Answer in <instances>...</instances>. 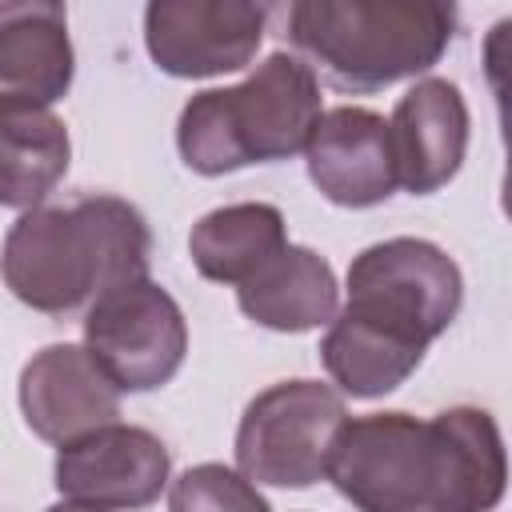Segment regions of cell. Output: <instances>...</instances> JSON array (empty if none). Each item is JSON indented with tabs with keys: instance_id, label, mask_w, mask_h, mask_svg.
Listing matches in <instances>:
<instances>
[{
	"instance_id": "6da1fadb",
	"label": "cell",
	"mask_w": 512,
	"mask_h": 512,
	"mask_svg": "<svg viewBox=\"0 0 512 512\" xmlns=\"http://www.w3.org/2000/svg\"><path fill=\"white\" fill-rule=\"evenodd\" d=\"M328 480L356 512H492L508 488L492 412L456 404L428 420L372 412L344 420Z\"/></svg>"
},
{
	"instance_id": "7a4b0ae2",
	"label": "cell",
	"mask_w": 512,
	"mask_h": 512,
	"mask_svg": "<svg viewBox=\"0 0 512 512\" xmlns=\"http://www.w3.org/2000/svg\"><path fill=\"white\" fill-rule=\"evenodd\" d=\"M460 304L464 276L440 244L420 236L368 244L352 256L348 300L320 340L332 384L356 400L388 396L420 368Z\"/></svg>"
},
{
	"instance_id": "3957f363",
	"label": "cell",
	"mask_w": 512,
	"mask_h": 512,
	"mask_svg": "<svg viewBox=\"0 0 512 512\" xmlns=\"http://www.w3.org/2000/svg\"><path fill=\"white\" fill-rule=\"evenodd\" d=\"M152 232L136 204L84 196L68 208H28L4 236L0 276L36 312L68 316L116 284L148 276Z\"/></svg>"
},
{
	"instance_id": "277c9868",
	"label": "cell",
	"mask_w": 512,
	"mask_h": 512,
	"mask_svg": "<svg viewBox=\"0 0 512 512\" xmlns=\"http://www.w3.org/2000/svg\"><path fill=\"white\" fill-rule=\"evenodd\" d=\"M296 56L340 92H380L448 52L456 8L440 0H296L284 12Z\"/></svg>"
},
{
	"instance_id": "5b68a950",
	"label": "cell",
	"mask_w": 512,
	"mask_h": 512,
	"mask_svg": "<svg viewBox=\"0 0 512 512\" xmlns=\"http://www.w3.org/2000/svg\"><path fill=\"white\" fill-rule=\"evenodd\" d=\"M324 116L320 80L292 52H272L232 88L196 92L176 120L180 160L200 176L272 164L304 152Z\"/></svg>"
},
{
	"instance_id": "8992f818",
	"label": "cell",
	"mask_w": 512,
	"mask_h": 512,
	"mask_svg": "<svg viewBox=\"0 0 512 512\" xmlns=\"http://www.w3.org/2000/svg\"><path fill=\"white\" fill-rule=\"evenodd\" d=\"M348 412L320 380H280L248 400L236 428V472L252 484L308 488L328 476Z\"/></svg>"
},
{
	"instance_id": "52a82bcc",
	"label": "cell",
	"mask_w": 512,
	"mask_h": 512,
	"mask_svg": "<svg viewBox=\"0 0 512 512\" xmlns=\"http://www.w3.org/2000/svg\"><path fill=\"white\" fill-rule=\"evenodd\" d=\"M84 348L120 392H152L180 372L188 320L168 288L140 276L88 304Z\"/></svg>"
},
{
	"instance_id": "ba28073f",
	"label": "cell",
	"mask_w": 512,
	"mask_h": 512,
	"mask_svg": "<svg viewBox=\"0 0 512 512\" xmlns=\"http://www.w3.org/2000/svg\"><path fill=\"white\" fill-rule=\"evenodd\" d=\"M264 20L268 8L244 0H152L144 8V48L168 76H224L256 60Z\"/></svg>"
},
{
	"instance_id": "9c48e42d",
	"label": "cell",
	"mask_w": 512,
	"mask_h": 512,
	"mask_svg": "<svg viewBox=\"0 0 512 512\" xmlns=\"http://www.w3.org/2000/svg\"><path fill=\"white\" fill-rule=\"evenodd\" d=\"M172 472L164 440L136 424H104L56 452V488L72 504L136 512L160 500Z\"/></svg>"
},
{
	"instance_id": "30bf717a",
	"label": "cell",
	"mask_w": 512,
	"mask_h": 512,
	"mask_svg": "<svg viewBox=\"0 0 512 512\" xmlns=\"http://www.w3.org/2000/svg\"><path fill=\"white\" fill-rule=\"evenodd\" d=\"M20 412L48 444H68L84 432L116 424L120 388L80 344H48L20 372Z\"/></svg>"
},
{
	"instance_id": "8fae6325",
	"label": "cell",
	"mask_w": 512,
	"mask_h": 512,
	"mask_svg": "<svg viewBox=\"0 0 512 512\" xmlns=\"http://www.w3.org/2000/svg\"><path fill=\"white\" fill-rule=\"evenodd\" d=\"M308 180L340 208H372L396 192L388 120L360 104L324 112L304 144Z\"/></svg>"
},
{
	"instance_id": "7c38bea8",
	"label": "cell",
	"mask_w": 512,
	"mask_h": 512,
	"mask_svg": "<svg viewBox=\"0 0 512 512\" xmlns=\"http://www.w3.org/2000/svg\"><path fill=\"white\" fill-rule=\"evenodd\" d=\"M396 184L412 196L444 188L468 152V104L444 76L416 80L392 108L388 120Z\"/></svg>"
},
{
	"instance_id": "4fadbf2b",
	"label": "cell",
	"mask_w": 512,
	"mask_h": 512,
	"mask_svg": "<svg viewBox=\"0 0 512 512\" xmlns=\"http://www.w3.org/2000/svg\"><path fill=\"white\" fill-rule=\"evenodd\" d=\"M76 76L68 12L56 0H0V96L56 104Z\"/></svg>"
},
{
	"instance_id": "5bb4252c",
	"label": "cell",
	"mask_w": 512,
	"mask_h": 512,
	"mask_svg": "<svg viewBox=\"0 0 512 512\" xmlns=\"http://www.w3.org/2000/svg\"><path fill=\"white\" fill-rule=\"evenodd\" d=\"M336 292V272L320 252L284 244L236 288V304L260 328L308 332L336 316Z\"/></svg>"
},
{
	"instance_id": "9a60e30c",
	"label": "cell",
	"mask_w": 512,
	"mask_h": 512,
	"mask_svg": "<svg viewBox=\"0 0 512 512\" xmlns=\"http://www.w3.org/2000/svg\"><path fill=\"white\" fill-rule=\"evenodd\" d=\"M72 140L64 120L36 100L0 96V204L40 208V200L64 180Z\"/></svg>"
},
{
	"instance_id": "2e32d148",
	"label": "cell",
	"mask_w": 512,
	"mask_h": 512,
	"mask_svg": "<svg viewBox=\"0 0 512 512\" xmlns=\"http://www.w3.org/2000/svg\"><path fill=\"white\" fill-rule=\"evenodd\" d=\"M288 244L284 216L276 204L244 200L200 216L188 232V256L204 280L240 288L264 260Z\"/></svg>"
},
{
	"instance_id": "e0dca14e",
	"label": "cell",
	"mask_w": 512,
	"mask_h": 512,
	"mask_svg": "<svg viewBox=\"0 0 512 512\" xmlns=\"http://www.w3.org/2000/svg\"><path fill=\"white\" fill-rule=\"evenodd\" d=\"M168 512H272L248 476L228 464H192L168 488Z\"/></svg>"
},
{
	"instance_id": "ac0fdd59",
	"label": "cell",
	"mask_w": 512,
	"mask_h": 512,
	"mask_svg": "<svg viewBox=\"0 0 512 512\" xmlns=\"http://www.w3.org/2000/svg\"><path fill=\"white\" fill-rule=\"evenodd\" d=\"M48 512H104V508H88V504H72V500H64V504H52Z\"/></svg>"
}]
</instances>
